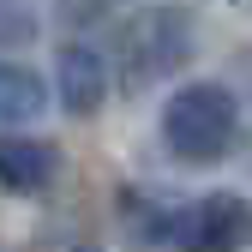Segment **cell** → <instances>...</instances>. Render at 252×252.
<instances>
[{
    "mask_svg": "<svg viewBox=\"0 0 252 252\" xmlns=\"http://www.w3.org/2000/svg\"><path fill=\"white\" fill-rule=\"evenodd\" d=\"M186 54H192V30H186L180 12H138L120 24V72L132 90L180 72Z\"/></svg>",
    "mask_w": 252,
    "mask_h": 252,
    "instance_id": "obj_2",
    "label": "cell"
},
{
    "mask_svg": "<svg viewBox=\"0 0 252 252\" xmlns=\"http://www.w3.org/2000/svg\"><path fill=\"white\" fill-rule=\"evenodd\" d=\"M162 144L180 162H222L240 144V108L222 84H180L162 108Z\"/></svg>",
    "mask_w": 252,
    "mask_h": 252,
    "instance_id": "obj_1",
    "label": "cell"
},
{
    "mask_svg": "<svg viewBox=\"0 0 252 252\" xmlns=\"http://www.w3.org/2000/svg\"><path fill=\"white\" fill-rule=\"evenodd\" d=\"M60 174V150L42 138H0V186L6 192H48Z\"/></svg>",
    "mask_w": 252,
    "mask_h": 252,
    "instance_id": "obj_5",
    "label": "cell"
},
{
    "mask_svg": "<svg viewBox=\"0 0 252 252\" xmlns=\"http://www.w3.org/2000/svg\"><path fill=\"white\" fill-rule=\"evenodd\" d=\"M42 102H48L42 78L18 60H0V120H36Z\"/></svg>",
    "mask_w": 252,
    "mask_h": 252,
    "instance_id": "obj_6",
    "label": "cell"
},
{
    "mask_svg": "<svg viewBox=\"0 0 252 252\" xmlns=\"http://www.w3.org/2000/svg\"><path fill=\"white\" fill-rule=\"evenodd\" d=\"M54 78H60V102H66V114H96L102 96H108V66H102V54L84 48V42L60 48Z\"/></svg>",
    "mask_w": 252,
    "mask_h": 252,
    "instance_id": "obj_4",
    "label": "cell"
},
{
    "mask_svg": "<svg viewBox=\"0 0 252 252\" xmlns=\"http://www.w3.org/2000/svg\"><path fill=\"white\" fill-rule=\"evenodd\" d=\"M162 240L174 252H240V246H252V204L234 192H204L168 216Z\"/></svg>",
    "mask_w": 252,
    "mask_h": 252,
    "instance_id": "obj_3",
    "label": "cell"
}]
</instances>
